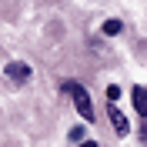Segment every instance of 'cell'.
I'll list each match as a JSON object with an SVG mask.
<instances>
[{"instance_id": "obj_4", "label": "cell", "mask_w": 147, "mask_h": 147, "mask_svg": "<svg viewBox=\"0 0 147 147\" xmlns=\"http://www.w3.org/2000/svg\"><path fill=\"white\" fill-rule=\"evenodd\" d=\"M130 100H134L140 117H147V87H130Z\"/></svg>"}, {"instance_id": "obj_3", "label": "cell", "mask_w": 147, "mask_h": 147, "mask_svg": "<svg viewBox=\"0 0 147 147\" xmlns=\"http://www.w3.org/2000/svg\"><path fill=\"white\" fill-rule=\"evenodd\" d=\"M3 74H7L10 80H30V67H27V64H20V60L7 64V67H3Z\"/></svg>"}, {"instance_id": "obj_5", "label": "cell", "mask_w": 147, "mask_h": 147, "mask_svg": "<svg viewBox=\"0 0 147 147\" xmlns=\"http://www.w3.org/2000/svg\"><path fill=\"white\" fill-rule=\"evenodd\" d=\"M120 27H124V24H120V20H114V17H110V20H104V34H107V37H117L120 34Z\"/></svg>"}, {"instance_id": "obj_8", "label": "cell", "mask_w": 147, "mask_h": 147, "mask_svg": "<svg viewBox=\"0 0 147 147\" xmlns=\"http://www.w3.org/2000/svg\"><path fill=\"white\" fill-rule=\"evenodd\" d=\"M80 147H97V144H94V140H84V144H80Z\"/></svg>"}, {"instance_id": "obj_1", "label": "cell", "mask_w": 147, "mask_h": 147, "mask_svg": "<svg viewBox=\"0 0 147 147\" xmlns=\"http://www.w3.org/2000/svg\"><path fill=\"white\" fill-rule=\"evenodd\" d=\"M64 90L74 97V107L80 110V117L84 120H94L97 114H94V100H90V94L84 90V84H77V80H64Z\"/></svg>"}, {"instance_id": "obj_6", "label": "cell", "mask_w": 147, "mask_h": 147, "mask_svg": "<svg viewBox=\"0 0 147 147\" xmlns=\"http://www.w3.org/2000/svg\"><path fill=\"white\" fill-rule=\"evenodd\" d=\"M84 134H87L84 127H74L70 130V140H74V144H84Z\"/></svg>"}, {"instance_id": "obj_7", "label": "cell", "mask_w": 147, "mask_h": 147, "mask_svg": "<svg viewBox=\"0 0 147 147\" xmlns=\"http://www.w3.org/2000/svg\"><path fill=\"white\" fill-rule=\"evenodd\" d=\"M117 97H120V87H117V84H110V87H107V100L114 104V100H117Z\"/></svg>"}, {"instance_id": "obj_2", "label": "cell", "mask_w": 147, "mask_h": 147, "mask_svg": "<svg viewBox=\"0 0 147 147\" xmlns=\"http://www.w3.org/2000/svg\"><path fill=\"white\" fill-rule=\"evenodd\" d=\"M107 117H110V124H114V134H117V137H127V134H130V124H127V117H124L120 107L110 104V107H107Z\"/></svg>"}, {"instance_id": "obj_9", "label": "cell", "mask_w": 147, "mask_h": 147, "mask_svg": "<svg viewBox=\"0 0 147 147\" xmlns=\"http://www.w3.org/2000/svg\"><path fill=\"white\" fill-rule=\"evenodd\" d=\"M140 137H144V140H147V127H144V130H140Z\"/></svg>"}]
</instances>
